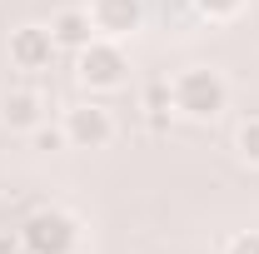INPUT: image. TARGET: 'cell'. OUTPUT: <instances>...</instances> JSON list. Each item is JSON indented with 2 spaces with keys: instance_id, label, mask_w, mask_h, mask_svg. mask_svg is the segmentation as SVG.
I'll list each match as a JSON object with an SVG mask.
<instances>
[{
  "instance_id": "11",
  "label": "cell",
  "mask_w": 259,
  "mask_h": 254,
  "mask_svg": "<svg viewBox=\"0 0 259 254\" xmlns=\"http://www.w3.org/2000/svg\"><path fill=\"white\" fill-rule=\"evenodd\" d=\"M60 130H35V150H60Z\"/></svg>"
},
{
  "instance_id": "12",
  "label": "cell",
  "mask_w": 259,
  "mask_h": 254,
  "mask_svg": "<svg viewBox=\"0 0 259 254\" xmlns=\"http://www.w3.org/2000/svg\"><path fill=\"white\" fill-rule=\"evenodd\" d=\"M229 254H259V234H239V239L229 244Z\"/></svg>"
},
{
  "instance_id": "4",
  "label": "cell",
  "mask_w": 259,
  "mask_h": 254,
  "mask_svg": "<svg viewBox=\"0 0 259 254\" xmlns=\"http://www.w3.org/2000/svg\"><path fill=\"white\" fill-rule=\"evenodd\" d=\"M55 55V35L40 30V25H20V30L10 35V60L20 65V70H45Z\"/></svg>"
},
{
  "instance_id": "8",
  "label": "cell",
  "mask_w": 259,
  "mask_h": 254,
  "mask_svg": "<svg viewBox=\"0 0 259 254\" xmlns=\"http://www.w3.org/2000/svg\"><path fill=\"white\" fill-rule=\"evenodd\" d=\"M0 120L10 130H35L40 125V100L30 95V90H15V95L0 100Z\"/></svg>"
},
{
  "instance_id": "2",
  "label": "cell",
  "mask_w": 259,
  "mask_h": 254,
  "mask_svg": "<svg viewBox=\"0 0 259 254\" xmlns=\"http://www.w3.org/2000/svg\"><path fill=\"white\" fill-rule=\"evenodd\" d=\"M75 239H80V229H75V220L60 215V209H40V215H30L25 229H20V244L30 254H70Z\"/></svg>"
},
{
  "instance_id": "1",
  "label": "cell",
  "mask_w": 259,
  "mask_h": 254,
  "mask_svg": "<svg viewBox=\"0 0 259 254\" xmlns=\"http://www.w3.org/2000/svg\"><path fill=\"white\" fill-rule=\"evenodd\" d=\"M175 105L190 120H214L225 110V80L214 70H185L180 85H175Z\"/></svg>"
},
{
  "instance_id": "10",
  "label": "cell",
  "mask_w": 259,
  "mask_h": 254,
  "mask_svg": "<svg viewBox=\"0 0 259 254\" xmlns=\"http://www.w3.org/2000/svg\"><path fill=\"white\" fill-rule=\"evenodd\" d=\"M194 5H199V10L209 15V20H220V15H234V10H239L244 0H194Z\"/></svg>"
},
{
  "instance_id": "9",
  "label": "cell",
  "mask_w": 259,
  "mask_h": 254,
  "mask_svg": "<svg viewBox=\"0 0 259 254\" xmlns=\"http://www.w3.org/2000/svg\"><path fill=\"white\" fill-rule=\"evenodd\" d=\"M239 150H244L249 164H259V120H249V125L239 130Z\"/></svg>"
},
{
  "instance_id": "13",
  "label": "cell",
  "mask_w": 259,
  "mask_h": 254,
  "mask_svg": "<svg viewBox=\"0 0 259 254\" xmlns=\"http://www.w3.org/2000/svg\"><path fill=\"white\" fill-rule=\"evenodd\" d=\"M20 249V239H15V234H5V229H0V254H15Z\"/></svg>"
},
{
  "instance_id": "7",
  "label": "cell",
  "mask_w": 259,
  "mask_h": 254,
  "mask_svg": "<svg viewBox=\"0 0 259 254\" xmlns=\"http://www.w3.org/2000/svg\"><path fill=\"white\" fill-rule=\"evenodd\" d=\"M90 25H95V20H90L85 10H60V15H55V25H50V35H55V45L85 50V45H90V35H95Z\"/></svg>"
},
{
  "instance_id": "5",
  "label": "cell",
  "mask_w": 259,
  "mask_h": 254,
  "mask_svg": "<svg viewBox=\"0 0 259 254\" xmlns=\"http://www.w3.org/2000/svg\"><path fill=\"white\" fill-rule=\"evenodd\" d=\"M65 140H75L80 150H100V145L110 140V115L95 110V105L70 110V120H65Z\"/></svg>"
},
{
  "instance_id": "3",
  "label": "cell",
  "mask_w": 259,
  "mask_h": 254,
  "mask_svg": "<svg viewBox=\"0 0 259 254\" xmlns=\"http://www.w3.org/2000/svg\"><path fill=\"white\" fill-rule=\"evenodd\" d=\"M125 50L120 45H105V40H90L85 50H80V80L85 85H95V90H115L120 80H125Z\"/></svg>"
},
{
  "instance_id": "6",
  "label": "cell",
  "mask_w": 259,
  "mask_h": 254,
  "mask_svg": "<svg viewBox=\"0 0 259 254\" xmlns=\"http://www.w3.org/2000/svg\"><path fill=\"white\" fill-rule=\"evenodd\" d=\"M140 15H145V5L140 0H95V30L105 35H130L135 25H140Z\"/></svg>"
}]
</instances>
